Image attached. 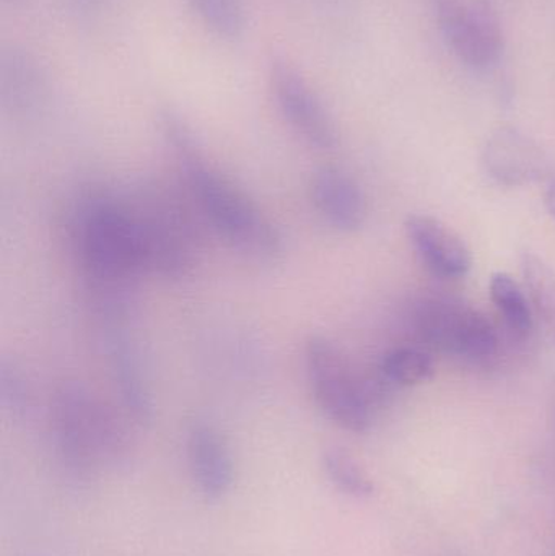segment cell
I'll return each instance as SVG.
<instances>
[{"mask_svg":"<svg viewBox=\"0 0 555 556\" xmlns=\"http://www.w3.org/2000/svg\"><path fill=\"white\" fill-rule=\"evenodd\" d=\"M270 87L283 119L310 146L319 150L338 146V129L331 114L305 78L283 58L270 62Z\"/></svg>","mask_w":555,"mask_h":556,"instance_id":"8","label":"cell"},{"mask_svg":"<svg viewBox=\"0 0 555 556\" xmlns=\"http://www.w3.org/2000/svg\"><path fill=\"white\" fill-rule=\"evenodd\" d=\"M75 243L101 317L130 314L140 274L147 273L134 205L93 195L78 212Z\"/></svg>","mask_w":555,"mask_h":556,"instance_id":"1","label":"cell"},{"mask_svg":"<svg viewBox=\"0 0 555 556\" xmlns=\"http://www.w3.org/2000/svg\"><path fill=\"white\" fill-rule=\"evenodd\" d=\"M163 137L172 147L192 199L209 224L228 243L257 260H276L283 250L282 235L260 208L202 152L189 124L173 110L160 113Z\"/></svg>","mask_w":555,"mask_h":556,"instance_id":"2","label":"cell"},{"mask_svg":"<svg viewBox=\"0 0 555 556\" xmlns=\"http://www.w3.org/2000/svg\"><path fill=\"white\" fill-rule=\"evenodd\" d=\"M186 453L199 493L207 502L225 498L234 486L235 464L220 431L207 421H194L186 438Z\"/></svg>","mask_w":555,"mask_h":556,"instance_id":"11","label":"cell"},{"mask_svg":"<svg viewBox=\"0 0 555 556\" xmlns=\"http://www.w3.org/2000/svg\"><path fill=\"white\" fill-rule=\"evenodd\" d=\"M491 298L499 313L504 316L507 326L517 336L525 337L533 330V313L530 301L515 278L505 273L494 274L491 278Z\"/></svg>","mask_w":555,"mask_h":556,"instance_id":"16","label":"cell"},{"mask_svg":"<svg viewBox=\"0 0 555 556\" xmlns=\"http://www.w3.org/2000/svg\"><path fill=\"white\" fill-rule=\"evenodd\" d=\"M489 175L505 186H525L540 181L550 172L544 150L517 127H499L484 147Z\"/></svg>","mask_w":555,"mask_h":556,"instance_id":"10","label":"cell"},{"mask_svg":"<svg viewBox=\"0 0 555 556\" xmlns=\"http://www.w3.org/2000/svg\"><path fill=\"white\" fill-rule=\"evenodd\" d=\"M306 381L319 410L352 433H367L374 424L370 392L349 369L335 343L313 336L305 345Z\"/></svg>","mask_w":555,"mask_h":556,"instance_id":"4","label":"cell"},{"mask_svg":"<svg viewBox=\"0 0 555 556\" xmlns=\"http://www.w3.org/2000/svg\"><path fill=\"white\" fill-rule=\"evenodd\" d=\"M416 329L427 345L458 358H488L497 350V333L491 320L462 301H424L416 311Z\"/></svg>","mask_w":555,"mask_h":556,"instance_id":"5","label":"cell"},{"mask_svg":"<svg viewBox=\"0 0 555 556\" xmlns=\"http://www.w3.org/2000/svg\"><path fill=\"white\" fill-rule=\"evenodd\" d=\"M316 211L335 230L352 233L367 220V201L361 186L338 168H323L312 182Z\"/></svg>","mask_w":555,"mask_h":556,"instance_id":"13","label":"cell"},{"mask_svg":"<svg viewBox=\"0 0 555 556\" xmlns=\"http://www.w3.org/2000/svg\"><path fill=\"white\" fill-rule=\"evenodd\" d=\"M381 378L390 384L409 388L429 382L436 375V363L429 353L411 346L391 350L380 363Z\"/></svg>","mask_w":555,"mask_h":556,"instance_id":"15","label":"cell"},{"mask_svg":"<svg viewBox=\"0 0 555 556\" xmlns=\"http://www.w3.org/2000/svg\"><path fill=\"white\" fill-rule=\"evenodd\" d=\"M0 405L12 417H22L31 407V389L25 375L7 358L0 362Z\"/></svg>","mask_w":555,"mask_h":556,"instance_id":"20","label":"cell"},{"mask_svg":"<svg viewBox=\"0 0 555 556\" xmlns=\"http://www.w3.org/2000/svg\"><path fill=\"white\" fill-rule=\"evenodd\" d=\"M127 320L129 317L103 319L104 350L124 410L136 424L149 425L155 414V404L142 353L136 337L129 332Z\"/></svg>","mask_w":555,"mask_h":556,"instance_id":"9","label":"cell"},{"mask_svg":"<svg viewBox=\"0 0 555 556\" xmlns=\"http://www.w3.org/2000/svg\"><path fill=\"white\" fill-rule=\"evenodd\" d=\"M48 91L45 68L28 52H3L0 58V98L13 113H31L41 106Z\"/></svg>","mask_w":555,"mask_h":556,"instance_id":"14","label":"cell"},{"mask_svg":"<svg viewBox=\"0 0 555 556\" xmlns=\"http://www.w3.org/2000/svg\"><path fill=\"white\" fill-rule=\"evenodd\" d=\"M404 228L424 263L437 276L459 278L471 269V251L463 238L439 218L411 215Z\"/></svg>","mask_w":555,"mask_h":556,"instance_id":"12","label":"cell"},{"mask_svg":"<svg viewBox=\"0 0 555 556\" xmlns=\"http://www.w3.org/2000/svg\"><path fill=\"white\" fill-rule=\"evenodd\" d=\"M7 2H16V0H7Z\"/></svg>","mask_w":555,"mask_h":556,"instance_id":"22","label":"cell"},{"mask_svg":"<svg viewBox=\"0 0 555 556\" xmlns=\"http://www.w3.org/2000/svg\"><path fill=\"white\" fill-rule=\"evenodd\" d=\"M147 273L181 280L189 276L195 263L194 240L186 218L175 205L152 201L134 205Z\"/></svg>","mask_w":555,"mask_h":556,"instance_id":"7","label":"cell"},{"mask_svg":"<svg viewBox=\"0 0 555 556\" xmlns=\"http://www.w3.org/2000/svg\"><path fill=\"white\" fill-rule=\"evenodd\" d=\"M440 31L453 54L475 71L501 61L504 33L491 0H437Z\"/></svg>","mask_w":555,"mask_h":556,"instance_id":"6","label":"cell"},{"mask_svg":"<svg viewBox=\"0 0 555 556\" xmlns=\"http://www.w3.org/2000/svg\"><path fill=\"white\" fill-rule=\"evenodd\" d=\"M51 421L55 459L75 485H87L98 467H117L129 457L126 428L81 384L59 389Z\"/></svg>","mask_w":555,"mask_h":556,"instance_id":"3","label":"cell"},{"mask_svg":"<svg viewBox=\"0 0 555 556\" xmlns=\"http://www.w3.org/2000/svg\"><path fill=\"white\" fill-rule=\"evenodd\" d=\"M544 201H546L547 211L555 218V176L551 178L550 185H547Z\"/></svg>","mask_w":555,"mask_h":556,"instance_id":"21","label":"cell"},{"mask_svg":"<svg viewBox=\"0 0 555 556\" xmlns=\"http://www.w3.org/2000/svg\"><path fill=\"white\" fill-rule=\"evenodd\" d=\"M321 464L329 482L339 492L361 500L374 495V482L364 467L348 451L341 447H329L323 453Z\"/></svg>","mask_w":555,"mask_h":556,"instance_id":"17","label":"cell"},{"mask_svg":"<svg viewBox=\"0 0 555 556\" xmlns=\"http://www.w3.org/2000/svg\"><path fill=\"white\" fill-rule=\"evenodd\" d=\"M195 15L218 38L235 41L247 31V12L241 0H188Z\"/></svg>","mask_w":555,"mask_h":556,"instance_id":"18","label":"cell"},{"mask_svg":"<svg viewBox=\"0 0 555 556\" xmlns=\"http://www.w3.org/2000/svg\"><path fill=\"white\" fill-rule=\"evenodd\" d=\"M521 273L534 307L555 329V269L543 257L525 253L521 257Z\"/></svg>","mask_w":555,"mask_h":556,"instance_id":"19","label":"cell"}]
</instances>
